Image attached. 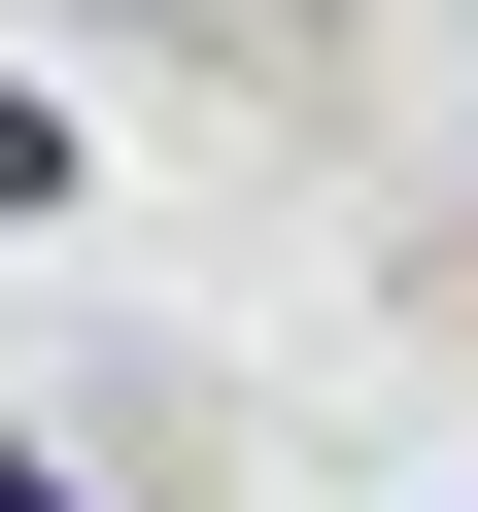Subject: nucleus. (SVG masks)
<instances>
[{"label": "nucleus", "mask_w": 478, "mask_h": 512, "mask_svg": "<svg viewBox=\"0 0 478 512\" xmlns=\"http://www.w3.org/2000/svg\"><path fill=\"white\" fill-rule=\"evenodd\" d=\"M0 205H69V103H35V69H0Z\"/></svg>", "instance_id": "1"}, {"label": "nucleus", "mask_w": 478, "mask_h": 512, "mask_svg": "<svg viewBox=\"0 0 478 512\" xmlns=\"http://www.w3.org/2000/svg\"><path fill=\"white\" fill-rule=\"evenodd\" d=\"M0 512H69V478H35V444H0Z\"/></svg>", "instance_id": "2"}]
</instances>
